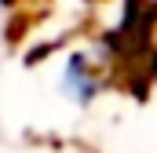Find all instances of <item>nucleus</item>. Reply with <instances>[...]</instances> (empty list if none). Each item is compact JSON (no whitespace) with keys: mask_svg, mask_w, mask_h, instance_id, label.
<instances>
[{"mask_svg":"<svg viewBox=\"0 0 157 153\" xmlns=\"http://www.w3.org/2000/svg\"><path fill=\"white\" fill-rule=\"evenodd\" d=\"M62 91H66L70 99H77V102H88V99L95 95V76H91V69H88L80 58H70V66H66V73H62Z\"/></svg>","mask_w":157,"mask_h":153,"instance_id":"1","label":"nucleus"}]
</instances>
